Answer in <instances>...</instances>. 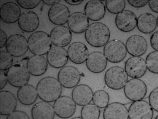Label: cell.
<instances>
[{
    "mask_svg": "<svg viewBox=\"0 0 158 119\" xmlns=\"http://www.w3.org/2000/svg\"><path fill=\"white\" fill-rule=\"evenodd\" d=\"M62 86L58 79L48 76L43 78L37 84V91L39 98L46 102H53L62 94Z\"/></svg>",
    "mask_w": 158,
    "mask_h": 119,
    "instance_id": "cell-1",
    "label": "cell"
},
{
    "mask_svg": "<svg viewBox=\"0 0 158 119\" xmlns=\"http://www.w3.org/2000/svg\"><path fill=\"white\" fill-rule=\"evenodd\" d=\"M85 38L91 46L101 48L110 41V31L106 24L99 22H93L86 30Z\"/></svg>",
    "mask_w": 158,
    "mask_h": 119,
    "instance_id": "cell-2",
    "label": "cell"
},
{
    "mask_svg": "<svg viewBox=\"0 0 158 119\" xmlns=\"http://www.w3.org/2000/svg\"><path fill=\"white\" fill-rule=\"evenodd\" d=\"M52 44L50 35L42 31L32 33L28 38L29 49L35 55L47 54L52 48Z\"/></svg>",
    "mask_w": 158,
    "mask_h": 119,
    "instance_id": "cell-3",
    "label": "cell"
},
{
    "mask_svg": "<svg viewBox=\"0 0 158 119\" xmlns=\"http://www.w3.org/2000/svg\"><path fill=\"white\" fill-rule=\"evenodd\" d=\"M128 74L124 68L114 66L104 74V82L106 86L113 90H120L125 86L128 81Z\"/></svg>",
    "mask_w": 158,
    "mask_h": 119,
    "instance_id": "cell-4",
    "label": "cell"
},
{
    "mask_svg": "<svg viewBox=\"0 0 158 119\" xmlns=\"http://www.w3.org/2000/svg\"><path fill=\"white\" fill-rule=\"evenodd\" d=\"M103 53L108 61L113 63H118L125 58L127 51L125 45L122 41L114 39L104 46Z\"/></svg>",
    "mask_w": 158,
    "mask_h": 119,
    "instance_id": "cell-5",
    "label": "cell"
},
{
    "mask_svg": "<svg viewBox=\"0 0 158 119\" xmlns=\"http://www.w3.org/2000/svg\"><path fill=\"white\" fill-rule=\"evenodd\" d=\"M7 77L9 84L15 87H21L29 81L30 72L27 67L20 63H16L7 70Z\"/></svg>",
    "mask_w": 158,
    "mask_h": 119,
    "instance_id": "cell-6",
    "label": "cell"
},
{
    "mask_svg": "<svg viewBox=\"0 0 158 119\" xmlns=\"http://www.w3.org/2000/svg\"><path fill=\"white\" fill-rule=\"evenodd\" d=\"M148 88L145 83L139 79H131L124 87V94L131 101L142 100L146 96Z\"/></svg>",
    "mask_w": 158,
    "mask_h": 119,
    "instance_id": "cell-7",
    "label": "cell"
},
{
    "mask_svg": "<svg viewBox=\"0 0 158 119\" xmlns=\"http://www.w3.org/2000/svg\"><path fill=\"white\" fill-rule=\"evenodd\" d=\"M5 47L6 51L14 57H22L29 49L28 39L20 34H13L8 38Z\"/></svg>",
    "mask_w": 158,
    "mask_h": 119,
    "instance_id": "cell-8",
    "label": "cell"
},
{
    "mask_svg": "<svg viewBox=\"0 0 158 119\" xmlns=\"http://www.w3.org/2000/svg\"><path fill=\"white\" fill-rule=\"evenodd\" d=\"M81 75L79 70L71 65L64 66L58 74V79L65 88H74L80 83Z\"/></svg>",
    "mask_w": 158,
    "mask_h": 119,
    "instance_id": "cell-9",
    "label": "cell"
},
{
    "mask_svg": "<svg viewBox=\"0 0 158 119\" xmlns=\"http://www.w3.org/2000/svg\"><path fill=\"white\" fill-rule=\"evenodd\" d=\"M129 119H152L154 110L145 100L134 101L128 108Z\"/></svg>",
    "mask_w": 158,
    "mask_h": 119,
    "instance_id": "cell-10",
    "label": "cell"
},
{
    "mask_svg": "<svg viewBox=\"0 0 158 119\" xmlns=\"http://www.w3.org/2000/svg\"><path fill=\"white\" fill-rule=\"evenodd\" d=\"M76 103L72 98L62 96L54 103V109L56 115L61 118L72 117L76 112Z\"/></svg>",
    "mask_w": 158,
    "mask_h": 119,
    "instance_id": "cell-11",
    "label": "cell"
},
{
    "mask_svg": "<svg viewBox=\"0 0 158 119\" xmlns=\"http://www.w3.org/2000/svg\"><path fill=\"white\" fill-rule=\"evenodd\" d=\"M125 70L131 79H140L146 74L148 68L146 60L141 57H132L125 63Z\"/></svg>",
    "mask_w": 158,
    "mask_h": 119,
    "instance_id": "cell-12",
    "label": "cell"
},
{
    "mask_svg": "<svg viewBox=\"0 0 158 119\" xmlns=\"http://www.w3.org/2000/svg\"><path fill=\"white\" fill-rule=\"evenodd\" d=\"M116 28L123 32H130L135 29L137 25V17L133 11L125 10L116 15Z\"/></svg>",
    "mask_w": 158,
    "mask_h": 119,
    "instance_id": "cell-13",
    "label": "cell"
},
{
    "mask_svg": "<svg viewBox=\"0 0 158 119\" xmlns=\"http://www.w3.org/2000/svg\"><path fill=\"white\" fill-rule=\"evenodd\" d=\"M125 46L128 53L132 57H141L146 53L148 48L146 39L137 34L128 37Z\"/></svg>",
    "mask_w": 158,
    "mask_h": 119,
    "instance_id": "cell-14",
    "label": "cell"
},
{
    "mask_svg": "<svg viewBox=\"0 0 158 119\" xmlns=\"http://www.w3.org/2000/svg\"><path fill=\"white\" fill-rule=\"evenodd\" d=\"M49 35L52 43L62 48L69 46L72 39V31L64 25H56L51 30Z\"/></svg>",
    "mask_w": 158,
    "mask_h": 119,
    "instance_id": "cell-15",
    "label": "cell"
},
{
    "mask_svg": "<svg viewBox=\"0 0 158 119\" xmlns=\"http://www.w3.org/2000/svg\"><path fill=\"white\" fill-rule=\"evenodd\" d=\"M46 59L51 67L61 69L67 65L69 58L68 53L64 48L59 46H52L47 53Z\"/></svg>",
    "mask_w": 158,
    "mask_h": 119,
    "instance_id": "cell-16",
    "label": "cell"
},
{
    "mask_svg": "<svg viewBox=\"0 0 158 119\" xmlns=\"http://www.w3.org/2000/svg\"><path fill=\"white\" fill-rule=\"evenodd\" d=\"M48 16L49 21L56 25H64L70 16L69 8L62 3H58L52 6L48 12Z\"/></svg>",
    "mask_w": 158,
    "mask_h": 119,
    "instance_id": "cell-17",
    "label": "cell"
},
{
    "mask_svg": "<svg viewBox=\"0 0 158 119\" xmlns=\"http://www.w3.org/2000/svg\"><path fill=\"white\" fill-rule=\"evenodd\" d=\"M69 60L75 64L86 62L89 57V49L82 42L77 41L70 45L67 50Z\"/></svg>",
    "mask_w": 158,
    "mask_h": 119,
    "instance_id": "cell-18",
    "label": "cell"
},
{
    "mask_svg": "<svg viewBox=\"0 0 158 119\" xmlns=\"http://www.w3.org/2000/svg\"><path fill=\"white\" fill-rule=\"evenodd\" d=\"M22 14L21 9L18 3L8 2L3 3L0 9V17L6 23H15L19 21Z\"/></svg>",
    "mask_w": 158,
    "mask_h": 119,
    "instance_id": "cell-19",
    "label": "cell"
},
{
    "mask_svg": "<svg viewBox=\"0 0 158 119\" xmlns=\"http://www.w3.org/2000/svg\"><path fill=\"white\" fill-rule=\"evenodd\" d=\"M40 20L38 15L33 11H24L19 19V28L23 32L30 33L34 32L39 28Z\"/></svg>",
    "mask_w": 158,
    "mask_h": 119,
    "instance_id": "cell-20",
    "label": "cell"
},
{
    "mask_svg": "<svg viewBox=\"0 0 158 119\" xmlns=\"http://www.w3.org/2000/svg\"><path fill=\"white\" fill-rule=\"evenodd\" d=\"M108 60L102 53L93 51L89 53L86 61L87 69L94 74H99L106 69Z\"/></svg>",
    "mask_w": 158,
    "mask_h": 119,
    "instance_id": "cell-21",
    "label": "cell"
},
{
    "mask_svg": "<svg viewBox=\"0 0 158 119\" xmlns=\"http://www.w3.org/2000/svg\"><path fill=\"white\" fill-rule=\"evenodd\" d=\"M106 6L100 0H90L84 8V14L89 20L98 22L102 20L106 14Z\"/></svg>",
    "mask_w": 158,
    "mask_h": 119,
    "instance_id": "cell-22",
    "label": "cell"
},
{
    "mask_svg": "<svg viewBox=\"0 0 158 119\" xmlns=\"http://www.w3.org/2000/svg\"><path fill=\"white\" fill-rule=\"evenodd\" d=\"M68 28L72 32L82 34L85 32L89 26V20L84 13L77 11L70 15L67 22Z\"/></svg>",
    "mask_w": 158,
    "mask_h": 119,
    "instance_id": "cell-23",
    "label": "cell"
},
{
    "mask_svg": "<svg viewBox=\"0 0 158 119\" xmlns=\"http://www.w3.org/2000/svg\"><path fill=\"white\" fill-rule=\"evenodd\" d=\"M94 92L87 84H79L73 88L72 98L75 103L79 106L87 105L93 101Z\"/></svg>",
    "mask_w": 158,
    "mask_h": 119,
    "instance_id": "cell-24",
    "label": "cell"
},
{
    "mask_svg": "<svg viewBox=\"0 0 158 119\" xmlns=\"http://www.w3.org/2000/svg\"><path fill=\"white\" fill-rule=\"evenodd\" d=\"M103 119H129L128 110L122 103L113 102L104 108Z\"/></svg>",
    "mask_w": 158,
    "mask_h": 119,
    "instance_id": "cell-25",
    "label": "cell"
},
{
    "mask_svg": "<svg viewBox=\"0 0 158 119\" xmlns=\"http://www.w3.org/2000/svg\"><path fill=\"white\" fill-rule=\"evenodd\" d=\"M26 67L31 75L41 76L46 72L48 62L44 57L34 55L29 58L26 63Z\"/></svg>",
    "mask_w": 158,
    "mask_h": 119,
    "instance_id": "cell-26",
    "label": "cell"
},
{
    "mask_svg": "<svg viewBox=\"0 0 158 119\" xmlns=\"http://www.w3.org/2000/svg\"><path fill=\"white\" fill-rule=\"evenodd\" d=\"M17 99L13 92L9 91H0V114L8 115L16 110Z\"/></svg>",
    "mask_w": 158,
    "mask_h": 119,
    "instance_id": "cell-27",
    "label": "cell"
},
{
    "mask_svg": "<svg viewBox=\"0 0 158 119\" xmlns=\"http://www.w3.org/2000/svg\"><path fill=\"white\" fill-rule=\"evenodd\" d=\"M55 114L53 106L44 101L37 102L31 110L32 119H54Z\"/></svg>",
    "mask_w": 158,
    "mask_h": 119,
    "instance_id": "cell-28",
    "label": "cell"
},
{
    "mask_svg": "<svg viewBox=\"0 0 158 119\" xmlns=\"http://www.w3.org/2000/svg\"><path fill=\"white\" fill-rule=\"evenodd\" d=\"M38 97L37 89L32 85L26 84L18 89L17 99L23 105L29 106L34 104Z\"/></svg>",
    "mask_w": 158,
    "mask_h": 119,
    "instance_id": "cell-29",
    "label": "cell"
},
{
    "mask_svg": "<svg viewBox=\"0 0 158 119\" xmlns=\"http://www.w3.org/2000/svg\"><path fill=\"white\" fill-rule=\"evenodd\" d=\"M137 27L142 33H152L156 29L157 19L149 13H144L137 18Z\"/></svg>",
    "mask_w": 158,
    "mask_h": 119,
    "instance_id": "cell-30",
    "label": "cell"
},
{
    "mask_svg": "<svg viewBox=\"0 0 158 119\" xmlns=\"http://www.w3.org/2000/svg\"><path fill=\"white\" fill-rule=\"evenodd\" d=\"M100 115L99 108L94 103L84 106L81 110V117L83 119H99Z\"/></svg>",
    "mask_w": 158,
    "mask_h": 119,
    "instance_id": "cell-31",
    "label": "cell"
},
{
    "mask_svg": "<svg viewBox=\"0 0 158 119\" xmlns=\"http://www.w3.org/2000/svg\"><path fill=\"white\" fill-rule=\"evenodd\" d=\"M110 95L104 90H98L94 93L93 101L99 108H105L110 104Z\"/></svg>",
    "mask_w": 158,
    "mask_h": 119,
    "instance_id": "cell-32",
    "label": "cell"
},
{
    "mask_svg": "<svg viewBox=\"0 0 158 119\" xmlns=\"http://www.w3.org/2000/svg\"><path fill=\"white\" fill-rule=\"evenodd\" d=\"M105 6L111 14L117 15L125 10L126 3L125 0H106Z\"/></svg>",
    "mask_w": 158,
    "mask_h": 119,
    "instance_id": "cell-33",
    "label": "cell"
},
{
    "mask_svg": "<svg viewBox=\"0 0 158 119\" xmlns=\"http://www.w3.org/2000/svg\"><path fill=\"white\" fill-rule=\"evenodd\" d=\"M146 63L151 72L158 74V51H154L149 53L146 58Z\"/></svg>",
    "mask_w": 158,
    "mask_h": 119,
    "instance_id": "cell-34",
    "label": "cell"
},
{
    "mask_svg": "<svg viewBox=\"0 0 158 119\" xmlns=\"http://www.w3.org/2000/svg\"><path fill=\"white\" fill-rule=\"evenodd\" d=\"M8 51H0V70H8L14 63V58Z\"/></svg>",
    "mask_w": 158,
    "mask_h": 119,
    "instance_id": "cell-35",
    "label": "cell"
},
{
    "mask_svg": "<svg viewBox=\"0 0 158 119\" xmlns=\"http://www.w3.org/2000/svg\"><path fill=\"white\" fill-rule=\"evenodd\" d=\"M18 5L23 9L31 10L36 8L39 3L40 0H17Z\"/></svg>",
    "mask_w": 158,
    "mask_h": 119,
    "instance_id": "cell-36",
    "label": "cell"
},
{
    "mask_svg": "<svg viewBox=\"0 0 158 119\" xmlns=\"http://www.w3.org/2000/svg\"><path fill=\"white\" fill-rule=\"evenodd\" d=\"M149 103L154 110L158 112V87L154 88L150 92Z\"/></svg>",
    "mask_w": 158,
    "mask_h": 119,
    "instance_id": "cell-37",
    "label": "cell"
},
{
    "mask_svg": "<svg viewBox=\"0 0 158 119\" xmlns=\"http://www.w3.org/2000/svg\"><path fill=\"white\" fill-rule=\"evenodd\" d=\"M6 119H30V118L25 112L20 110H15L8 115Z\"/></svg>",
    "mask_w": 158,
    "mask_h": 119,
    "instance_id": "cell-38",
    "label": "cell"
},
{
    "mask_svg": "<svg viewBox=\"0 0 158 119\" xmlns=\"http://www.w3.org/2000/svg\"><path fill=\"white\" fill-rule=\"evenodd\" d=\"M149 0H128V3L135 8H142L148 4Z\"/></svg>",
    "mask_w": 158,
    "mask_h": 119,
    "instance_id": "cell-39",
    "label": "cell"
},
{
    "mask_svg": "<svg viewBox=\"0 0 158 119\" xmlns=\"http://www.w3.org/2000/svg\"><path fill=\"white\" fill-rule=\"evenodd\" d=\"M150 43L152 48L158 51V31L153 32L150 38Z\"/></svg>",
    "mask_w": 158,
    "mask_h": 119,
    "instance_id": "cell-40",
    "label": "cell"
},
{
    "mask_svg": "<svg viewBox=\"0 0 158 119\" xmlns=\"http://www.w3.org/2000/svg\"><path fill=\"white\" fill-rule=\"evenodd\" d=\"M8 82L7 72L3 70H0V89L1 91L5 87Z\"/></svg>",
    "mask_w": 158,
    "mask_h": 119,
    "instance_id": "cell-41",
    "label": "cell"
},
{
    "mask_svg": "<svg viewBox=\"0 0 158 119\" xmlns=\"http://www.w3.org/2000/svg\"><path fill=\"white\" fill-rule=\"evenodd\" d=\"M8 37L6 34L1 29H0V48H3L6 45Z\"/></svg>",
    "mask_w": 158,
    "mask_h": 119,
    "instance_id": "cell-42",
    "label": "cell"
},
{
    "mask_svg": "<svg viewBox=\"0 0 158 119\" xmlns=\"http://www.w3.org/2000/svg\"><path fill=\"white\" fill-rule=\"evenodd\" d=\"M148 5L153 12L158 14V0H149Z\"/></svg>",
    "mask_w": 158,
    "mask_h": 119,
    "instance_id": "cell-43",
    "label": "cell"
},
{
    "mask_svg": "<svg viewBox=\"0 0 158 119\" xmlns=\"http://www.w3.org/2000/svg\"><path fill=\"white\" fill-rule=\"evenodd\" d=\"M43 2L47 5H50L52 6L56 4L60 3L61 2V0H43Z\"/></svg>",
    "mask_w": 158,
    "mask_h": 119,
    "instance_id": "cell-44",
    "label": "cell"
},
{
    "mask_svg": "<svg viewBox=\"0 0 158 119\" xmlns=\"http://www.w3.org/2000/svg\"><path fill=\"white\" fill-rule=\"evenodd\" d=\"M64 2L70 5L75 6L81 4L84 1L83 0H65Z\"/></svg>",
    "mask_w": 158,
    "mask_h": 119,
    "instance_id": "cell-45",
    "label": "cell"
},
{
    "mask_svg": "<svg viewBox=\"0 0 158 119\" xmlns=\"http://www.w3.org/2000/svg\"><path fill=\"white\" fill-rule=\"evenodd\" d=\"M72 119H83V118L82 117H74V118H73Z\"/></svg>",
    "mask_w": 158,
    "mask_h": 119,
    "instance_id": "cell-46",
    "label": "cell"
},
{
    "mask_svg": "<svg viewBox=\"0 0 158 119\" xmlns=\"http://www.w3.org/2000/svg\"><path fill=\"white\" fill-rule=\"evenodd\" d=\"M156 19H157V26L158 27V16H157V17Z\"/></svg>",
    "mask_w": 158,
    "mask_h": 119,
    "instance_id": "cell-47",
    "label": "cell"
},
{
    "mask_svg": "<svg viewBox=\"0 0 158 119\" xmlns=\"http://www.w3.org/2000/svg\"><path fill=\"white\" fill-rule=\"evenodd\" d=\"M155 119H158V115L156 116V118Z\"/></svg>",
    "mask_w": 158,
    "mask_h": 119,
    "instance_id": "cell-48",
    "label": "cell"
}]
</instances>
